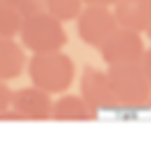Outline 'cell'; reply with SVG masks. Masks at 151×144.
<instances>
[{
	"mask_svg": "<svg viewBox=\"0 0 151 144\" xmlns=\"http://www.w3.org/2000/svg\"><path fill=\"white\" fill-rule=\"evenodd\" d=\"M83 5V0H45V9L59 21H73L80 14Z\"/></svg>",
	"mask_w": 151,
	"mask_h": 144,
	"instance_id": "cell-12",
	"label": "cell"
},
{
	"mask_svg": "<svg viewBox=\"0 0 151 144\" xmlns=\"http://www.w3.org/2000/svg\"><path fill=\"white\" fill-rule=\"evenodd\" d=\"M24 14L17 9V5L12 0H0V35L5 38H14L19 35Z\"/></svg>",
	"mask_w": 151,
	"mask_h": 144,
	"instance_id": "cell-11",
	"label": "cell"
},
{
	"mask_svg": "<svg viewBox=\"0 0 151 144\" xmlns=\"http://www.w3.org/2000/svg\"><path fill=\"white\" fill-rule=\"evenodd\" d=\"M113 14L120 28L151 35V0H116Z\"/></svg>",
	"mask_w": 151,
	"mask_h": 144,
	"instance_id": "cell-8",
	"label": "cell"
},
{
	"mask_svg": "<svg viewBox=\"0 0 151 144\" xmlns=\"http://www.w3.org/2000/svg\"><path fill=\"white\" fill-rule=\"evenodd\" d=\"M76 24H78L80 40L90 47H97V50L118 28V19L113 14V7H104V5H85L80 9V14L76 17Z\"/></svg>",
	"mask_w": 151,
	"mask_h": 144,
	"instance_id": "cell-4",
	"label": "cell"
},
{
	"mask_svg": "<svg viewBox=\"0 0 151 144\" xmlns=\"http://www.w3.org/2000/svg\"><path fill=\"white\" fill-rule=\"evenodd\" d=\"M97 109L90 106L85 102V97H76V94H64L57 102H52V113L50 118L54 120H92L97 118Z\"/></svg>",
	"mask_w": 151,
	"mask_h": 144,
	"instance_id": "cell-9",
	"label": "cell"
},
{
	"mask_svg": "<svg viewBox=\"0 0 151 144\" xmlns=\"http://www.w3.org/2000/svg\"><path fill=\"white\" fill-rule=\"evenodd\" d=\"M17 5V9L28 17V14H35V12H42L45 9V0H12Z\"/></svg>",
	"mask_w": 151,
	"mask_h": 144,
	"instance_id": "cell-13",
	"label": "cell"
},
{
	"mask_svg": "<svg viewBox=\"0 0 151 144\" xmlns=\"http://www.w3.org/2000/svg\"><path fill=\"white\" fill-rule=\"evenodd\" d=\"M31 83L42 87L50 94L66 92L76 80V64L61 50L54 52H35L28 61Z\"/></svg>",
	"mask_w": 151,
	"mask_h": 144,
	"instance_id": "cell-2",
	"label": "cell"
},
{
	"mask_svg": "<svg viewBox=\"0 0 151 144\" xmlns=\"http://www.w3.org/2000/svg\"><path fill=\"white\" fill-rule=\"evenodd\" d=\"M80 94L97 111H113V90L106 71L85 66L80 76Z\"/></svg>",
	"mask_w": 151,
	"mask_h": 144,
	"instance_id": "cell-6",
	"label": "cell"
},
{
	"mask_svg": "<svg viewBox=\"0 0 151 144\" xmlns=\"http://www.w3.org/2000/svg\"><path fill=\"white\" fill-rule=\"evenodd\" d=\"M26 66L24 47L14 42L12 38L0 35V80H14L21 76Z\"/></svg>",
	"mask_w": 151,
	"mask_h": 144,
	"instance_id": "cell-10",
	"label": "cell"
},
{
	"mask_svg": "<svg viewBox=\"0 0 151 144\" xmlns=\"http://www.w3.org/2000/svg\"><path fill=\"white\" fill-rule=\"evenodd\" d=\"M12 109H17L26 120H47L52 113V99L50 92L38 85H31L12 94Z\"/></svg>",
	"mask_w": 151,
	"mask_h": 144,
	"instance_id": "cell-7",
	"label": "cell"
},
{
	"mask_svg": "<svg viewBox=\"0 0 151 144\" xmlns=\"http://www.w3.org/2000/svg\"><path fill=\"white\" fill-rule=\"evenodd\" d=\"M144 52H146V47H144L142 33L130 31V28H120V26H118V28L109 35V40L99 47V54H101V59H104L109 66L139 61Z\"/></svg>",
	"mask_w": 151,
	"mask_h": 144,
	"instance_id": "cell-5",
	"label": "cell"
},
{
	"mask_svg": "<svg viewBox=\"0 0 151 144\" xmlns=\"http://www.w3.org/2000/svg\"><path fill=\"white\" fill-rule=\"evenodd\" d=\"M85 5H104V7H113L116 0H83Z\"/></svg>",
	"mask_w": 151,
	"mask_h": 144,
	"instance_id": "cell-15",
	"label": "cell"
},
{
	"mask_svg": "<svg viewBox=\"0 0 151 144\" xmlns=\"http://www.w3.org/2000/svg\"><path fill=\"white\" fill-rule=\"evenodd\" d=\"M61 24L64 21H59L57 17H52L47 9L24 17L21 28H19L21 45L26 50H31L33 54L35 52H54V50H61L66 45V40H68Z\"/></svg>",
	"mask_w": 151,
	"mask_h": 144,
	"instance_id": "cell-3",
	"label": "cell"
},
{
	"mask_svg": "<svg viewBox=\"0 0 151 144\" xmlns=\"http://www.w3.org/2000/svg\"><path fill=\"white\" fill-rule=\"evenodd\" d=\"M12 90L7 85V80H0V111H5L7 106H12Z\"/></svg>",
	"mask_w": 151,
	"mask_h": 144,
	"instance_id": "cell-14",
	"label": "cell"
},
{
	"mask_svg": "<svg viewBox=\"0 0 151 144\" xmlns=\"http://www.w3.org/2000/svg\"><path fill=\"white\" fill-rule=\"evenodd\" d=\"M113 90V111H144L151 109V78L142 61L109 66Z\"/></svg>",
	"mask_w": 151,
	"mask_h": 144,
	"instance_id": "cell-1",
	"label": "cell"
}]
</instances>
